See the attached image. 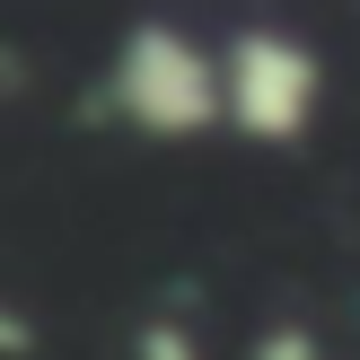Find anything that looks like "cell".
<instances>
[{
  "mask_svg": "<svg viewBox=\"0 0 360 360\" xmlns=\"http://www.w3.org/2000/svg\"><path fill=\"white\" fill-rule=\"evenodd\" d=\"M123 105H132L141 123H158V132H193V123H211L220 115V62L211 53H193V44H176V35H141L132 44V62H123Z\"/></svg>",
  "mask_w": 360,
  "mask_h": 360,
  "instance_id": "2",
  "label": "cell"
},
{
  "mask_svg": "<svg viewBox=\"0 0 360 360\" xmlns=\"http://www.w3.org/2000/svg\"><path fill=\"white\" fill-rule=\"evenodd\" d=\"M220 115L255 141H290L299 123L316 115V62L290 35H246L220 62Z\"/></svg>",
  "mask_w": 360,
  "mask_h": 360,
  "instance_id": "1",
  "label": "cell"
}]
</instances>
